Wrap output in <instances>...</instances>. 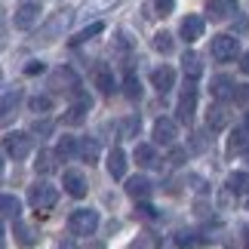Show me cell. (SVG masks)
I'll return each mask as SVG.
<instances>
[{
    "instance_id": "obj_1",
    "label": "cell",
    "mask_w": 249,
    "mask_h": 249,
    "mask_svg": "<svg viewBox=\"0 0 249 249\" xmlns=\"http://www.w3.org/2000/svg\"><path fill=\"white\" fill-rule=\"evenodd\" d=\"M28 203H31V209L40 218H46L50 209L59 203V188H53L50 181H37V185L28 188Z\"/></svg>"
},
{
    "instance_id": "obj_2",
    "label": "cell",
    "mask_w": 249,
    "mask_h": 249,
    "mask_svg": "<svg viewBox=\"0 0 249 249\" xmlns=\"http://www.w3.org/2000/svg\"><path fill=\"white\" fill-rule=\"evenodd\" d=\"M99 228V213L95 209H74L68 218V231L74 237H92Z\"/></svg>"
},
{
    "instance_id": "obj_3",
    "label": "cell",
    "mask_w": 249,
    "mask_h": 249,
    "mask_svg": "<svg viewBox=\"0 0 249 249\" xmlns=\"http://www.w3.org/2000/svg\"><path fill=\"white\" fill-rule=\"evenodd\" d=\"M71 9H59L50 22H46L43 28H40V34H37V43H53V40H59V37L65 34V28L71 25Z\"/></svg>"
},
{
    "instance_id": "obj_4",
    "label": "cell",
    "mask_w": 249,
    "mask_h": 249,
    "mask_svg": "<svg viewBox=\"0 0 249 249\" xmlns=\"http://www.w3.org/2000/svg\"><path fill=\"white\" fill-rule=\"evenodd\" d=\"M40 22V3L37 0H22L13 16V25L18 28V31H31V28Z\"/></svg>"
},
{
    "instance_id": "obj_5",
    "label": "cell",
    "mask_w": 249,
    "mask_h": 249,
    "mask_svg": "<svg viewBox=\"0 0 249 249\" xmlns=\"http://www.w3.org/2000/svg\"><path fill=\"white\" fill-rule=\"evenodd\" d=\"M3 151L13 160H25L31 154V136H28V132H6L3 136Z\"/></svg>"
},
{
    "instance_id": "obj_6",
    "label": "cell",
    "mask_w": 249,
    "mask_h": 249,
    "mask_svg": "<svg viewBox=\"0 0 249 249\" xmlns=\"http://www.w3.org/2000/svg\"><path fill=\"white\" fill-rule=\"evenodd\" d=\"M50 89L77 95V92H80V80H77V74H74L71 68H55L53 77H50Z\"/></svg>"
},
{
    "instance_id": "obj_7",
    "label": "cell",
    "mask_w": 249,
    "mask_h": 249,
    "mask_svg": "<svg viewBox=\"0 0 249 249\" xmlns=\"http://www.w3.org/2000/svg\"><path fill=\"white\" fill-rule=\"evenodd\" d=\"M237 53H240V43H237V37H231V34H218V37H213V59H218V62H231V59H237Z\"/></svg>"
},
{
    "instance_id": "obj_8",
    "label": "cell",
    "mask_w": 249,
    "mask_h": 249,
    "mask_svg": "<svg viewBox=\"0 0 249 249\" xmlns=\"http://www.w3.org/2000/svg\"><path fill=\"white\" fill-rule=\"evenodd\" d=\"M151 136H154L157 145H172L178 136V123L172 117H157L154 120V129H151Z\"/></svg>"
},
{
    "instance_id": "obj_9",
    "label": "cell",
    "mask_w": 249,
    "mask_h": 249,
    "mask_svg": "<svg viewBox=\"0 0 249 249\" xmlns=\"http://www.w3.org/2000/svg\"><path fill=\"white\" fill-rule=\"evenodd\" d=\"M194 111H197V89H194V83H188L181 99H178V108H176L178 123H191L194 120Z\"/></svg>"
},
{
    "instance_id": "obj_10",
    "label": "cell",
    "mask_w": 249,
    "mask_h": 249,
    "mask_svg": "<svg viewBox=\"0 0 249 249\" xmlns=\"http://www.w3.org/2000/svg\"><path fill=\"white\" fill-rule=\"evenodd\" d=\"M206 31V22H203V16H185L181 18V25H178V34H181V40H188V43H194L200 40Z\"/></svg>"
},
{
    "instance_id": "obj_11",
    "label": "cell",
    "mask_w": 249,
    "mask_h": 249,
    "mask_svg": "<svg viewBox=\"0 0 249 249\" xmlns=\"http://www.w3.org/2000/svg\"><path fill=\"white\" fill-rule=\"evenodd\" d=\"M18 102H22V92L18 89H6L0 95V126H6V123L16 117V105Z\"/></svg>"
},
{
    "instance_id": "obj_12",
    "label": "cell",
    "mask_w": 249,
    "mask_h": 249,
    "mask_svg": "<svg viewBox=\"0 0 249 249\" xmlns=\"http://www.w3.org/2000/svg\"><path fill=\"white\" fill-rule=\"evenodd\" d=\"M206 123H209V129H213V132L225 129L228 123H231V111H228V105H225V102H218V105H209Z\"/></svg>"
},
{
    "instance_id": "obj_13",
    "label": "cell",
    "mask_w": 249,
    "mask_h": 249,
    "mask_svg": "<svg viewBox=\"0 0 249 249\" xmlns=\"http://www.w3.org/2000/svg\"><path fill=\"white\" fill-rule=\"evenodd\" d=\"M62 185H65V191H68L71 197H86V176L83 172H77V169H68L65 172V178H62Z\"/></svg>"
},
{
    "instance_id": "obj_14",
    "label": "cell",
    "mask_w": 249,
    "mask_h": 249,
    "mask_svg": "<svg viewBox=\"0 0 249 249\" xmlns=\"http://www.w3.org/2000/svg\"><path fill=\"white\" fill-rule=\"evenodd\" d=\"M151 83H154L157 92H169L172 83H176V71H172L169 65H160V68L151 71Z\"/></svg>"
},
{
    "instance_id": "obj_15",
    "label": "cell",
    "mask_w": 249,
    "mask_h": 249,
    "mask_svg": "<svg viewBox=\"0 0 249 249\" xmlns=\"http://www.w3.org/2000/svg\"><path fill=\"white\" fill-rule=\"evenodd\" d=\"M181 68H185V77L194 83L200 74H203V59H200V53H194V50H188L185 55H181Z\"/></svg>"
},
{
    "instance_id": "obj_16",
    "label": "cell",
    "mask_w": 249,
    "mask_h": 249,
    "mask_svg": "<svg viewBox=\"0 0 249 249\" xmlns=\"http://www.w3.org/2000/svg\"><path fill=\"white\" fill-rule=\"evenodd\" d=\"M89 108H92V102L83 95L77 105H71V108L65 111V123H68V126H80V123L86 120V114H89Z\"/></svg>"
},
{
    "instance_id": "obj_17",
    "label": "cell",
    "mask_w": 249,
    "mask_h": 249,
    "mask_svg": "<svg viewBox=\"0 0 249 249\" xmlns=\"http://www.w3.org/2000/svg\"><path fill=\"white\" fill-rule=\"evenodd\" d=\"M117 3H120V0H86V3L80 6V13H77V16L86 22L89 16H102V13H108V9H114Z\"/></svg>"
},
{
    "instance_id": "obj_18",
    "label": "cell",
    "mask_w": 249,
    "mask_h": 249,
    "mask_svg": "<svg viewBox=\"0 0 249 249\" xmlns=\"http://www.w3.org/2000/svg\"><path fill=\"white\" fill-rule=\"evenodd\" d=\"M126 194H129L132 200H148V197H151V178H145V176L129 178V181H126Z\"/></svg>"
},
{
    "instance_id": "obj_19",
    "label": "cell",
    "mask_w": 249,
    "mask_h": 249,
    "mask_svg": "<svg viewBox=\"0 0 249 249\" xmlns=\"http://www.w3.org/2000/svg\"><path fill=\"white\" fill-rule=\"evenodd\" d=\"M206 13H209V18H228L237 13V0H209Z\"/></svg>"
},
{
    "instance_id": "obj_20",
    "label": "cell",
    "mask_w": 249,
    "mask_h": 249,
    "mask_svg": "<svg viewBox=\"0 0 249 249\" xmlns=\"http://www.w3.org/2000/svg\"><path fill=\"white\" fill-rule=\"evenodd\" d=\"M108 172H111V178H123V176H126V154H123V148H111Z\"/></svg>"
},
{
    "instance_id": "obj_21",
    "label": "cell",
    "mask_w": 249,
    "mask_h": 249,
    "mask_svg": "<svg viewBox=\"0 0 249 249\" xmlns=\"http://www.w3.org/2000/svg\"><path fill=\"white\" fill-rule=\"evenodd\" d=\"M249 148V126H237L231 132V142H228V154H243Z\"/></svg>"
},
{
    "instance_id": "obj_22",
    "label": "cell",
    "mask_w": 249,
    "mask_h": 249,
    "mask_svg": "<svg viewBox=\"0 0 249 249\" xmlns=\"http://www.w3.org/2000/svg\"><path fill=\"white\" fill-rule=\"evenodd\" d=\"M92 80H95V86H99L105 95H111L114 89H117V86H114V74H111L108 65H99V68H95V74H92Z\"/></svg>"
},
{
    "instance_id": "obj_23",
    "label": "cell",
    "mask_w": 249,
    "mask_h": 249,
    "mask_svg": "<svg viewBox=\"0 0 249 249\" xmlns=\"http://www.w3.org/2000/svg\"><path fill=\"white\" fill-rule=\"evenodd\" d=\"M213 95H215L218 102L234 99V80H231V77H215V80H213Z\"/></svg>"
},
{
    "instance_id": "obj_24",
    "label": "cell",
    "mask_w": 249,
    "mask_h": 249,
    "mask_svg": "<svg viewBox=\"0 0 249 249\" xmlns=\"http://www.w3.org/2000/svg\"><path fill=\"white\" fill-rule=\"evenodd\" d=\"M77 154L86 163H95V160H99V142L95 139H77Z\"/></svg>"
},
{
    "instance_id": "obj_25",
    "label": "cell",
    "mask_w": 249,
    "mask_h": 249,
    "mask_svg": "<svg viewBox=\"0 0 249 249\" xmlns=\"http://www.w3.org/2000/svg\"><path fill=\"white\" fill-rule=\"evenodd\" d=\"M22 213V203H18V197L13 194H0V215L3 218H18Z\"/></svg>"
},
{
    "instance_id": "obj_26",
    "label": "cell",
    "mask_w": 249,
    "mask_h": 249,
    "mask_svg": "<svg viewBox=\"0 0 249 249\" xmlns=\"http://www.w3.org/2000/svg\"><path fill=\"white\" fill-rule=\"evenodd\" d=\"M13 234H16V240L22 243V246H34V243H37V231H34L31 225L18 222V218H16V228H13Z\"/></svg>"
},
{
    "instance_id": "obj_27",
    "label": "cell",
    "mask_w": 249,
    "mask_h": 249,
    "mask_svg": "<svg viewBox=\"0 0 249 249\" xmlns=\"http://www.w3.org/2000/svg\"><path fill=\"white\" fill-rule=\"evenodd\" d=\"M136 163L139 166H157V151H154V145H136Z\"/></svg>"
},
{
    "instance_id": "obj_28",
    "label": "cell",
    "mask_w": 249,
    "mask_h": 249,
    "mask_svg": "<svg viewBox=\"0 0 249 249\" xmlns=\"http://www.w3.org/2000/svg\"><path fill=\"white\" fill-rule=\"evenodd\" d=\"M228 188L234 194H249V172H231L228 176Z\"/></svg>"
},
{
    "instance_id": "obj_29",
    "label": "cell",
    "mask_w": 249,
    "mask_h": 249,
    "mask_svg": "<svg viewBox=\"0 0 249 249\" xmlns=\"http://www.w3.org/2000/svg\"><path fill=\"white\" fill-rule=\"evenodd\" d=\"M55 151H40V154H37V163H34V169L37 172H43V176H50V172L55 169Z\"/></svg>"
},
{
    "instance_id": "obj_30",
    "label": "cell",
    "mask_w": 249,
    "mask_h": 249,
    "mask_svg": "<svg viewBox=\"0 0 249 249\" xmlns=\"http://www.w3.org/2000/svg\"><path fill=\"white\" fill-rule=\"evenodd\" d=\"M206 148H209V132L206 129H197L194 136H191L188 151H191V154H200V151H206Z\"/></svg>"
},
{
    "instance_id": "obj_31",
    "label": "cell",
    "mask_w": 249,
    "mask_h": 249,
    "mask_svg": "<svg viewBox=\"0 0 249 249\" xmlns=\"http://www.w3.org/2000/svg\"><path fill=\"white\" fill-rule=\"evenodd\" d=\"M77 154V139H71V136H65V139H59V148H55V157H74Z\"/></svg>"
},
{
    "instance_id": "obj_32",
    "label": "cell",
    "mask_w": 249,
    "mask_h": 249,
    "mask_svg": "<svg viewBox=\"0 0 249 249\" xmlns=\"http://www.w3.org/2000/svg\"><path fill=\"white\" fill-rule=\"evenodd\" d=\"M123 92H126V99H139L142 95V80L136 74H126V80H123Z\"/></svg>"
},
{
    "instance_id": "obj_33",
    "label": "cell",
    "mask_w": 249,
    "mask_h": 249,
    "mask_svg": "<svg viewBox=\"0 0 249 249\" xmlns=\"http://www.w3.org/2000/svg\"><path fill=\"white\" fill-rule=\"evenodd\" d=\"M172 34H166V31H160V34H154V50L157 53H163V55H169L172 53Z\"/></svg>"
},
{
    "instance_id": "obj_34",
    "label": "cell",
    "mask_w": 249,
    "mask_h": 249,
    "mask_svg": "<svg viewBox=\"0 0 249 249\" xmlns=\"http://www.w3.org/2000/svg\"><path fill=\"white\" fill-rule=\"evenodd\" d=\"M28 108H31L34 114H46L53 108V99H50V95H34V99L28 102Z\"/></svg>"
},
{
    "instance_id": "obj_35",
    "label": "cell",
    "mask_w": 249,
    "mask_h": 249,
    "mask_svg": "<svg viewBox=\"0 0 249 249\" xmlns=\"http://www.w3.org/2000/svg\"><path fill=\"white\" fill-rule=\"evenodd\" d=\"M102 28H105L102 22H92L89 28H83L80 34H74V40H71V43H83V40H89V37H95V34H102Z\"/></svg>"
},
{
    "instance_id": "obj_36",
    "label": "cell",
    "mask_w": 249,
    "mask_h": 249,
    "mask_svg": "<svg viewBox=\"0 0 249 249\" xmlns=\"http://www.w3.org/2000/svg\"><path fill=\"white\" fill-rule=\"evenodd\" d=\"M139 126H142V120H139V117H126V120L120 123V132H123V139H132V136L139 132Z\"/></svg>"
},
{
    "instance_id": "obj_37",
    "label": "cell",
    "mask_w": 249,
    "mask_h": 249,
    "mask_svg": "<svg viewBox=\"0 0 249 249\" xmlns=\"http://www.w3.org/2000/svg\"><path fill=\"white\" fill-rule=\"evenodd\" d=\"M151 6H154L157 16H169L176 9V0H151Z\"/></svg>"
},
{
    "instance_id": "obj_38",
    "label": "cell",
    "mask_w": 249,
    "mask_h": 249,
    "mask_svg": "<svg viewBox=\"0 0 249 249\" xmlns=\"http://www.w3.org/2000/svg\"><path fill=\"white\" fill-rule=\"evenodd\" d=\"M154 213H157V209H154V206H148L145 200H142V203L136 206V218H154Z\"/></svg>"
},
{
    "instance_id": "obj_39",
    "label": "cell",
    "mask_w": 249,
    "mask_h": 249,
    "mask_svg": "<svg viewBox=\"0 0 249 249\" xmlns=\"http://www.w3.org/2000/svg\"><path fill=\"white\" fill-rule=\"evenodd\" d=\"M234 99L237 102H249V86H234Z\"/></svg>"
},
{
    "instance_id": "obj_40",
    "label": "cell",
    "mask_w": 249,
    "mask_h": 249,
    "mask_svg": "<svg viewBox=\"0 0 249 249\" xmlns=\"http://www.w3.org/2000/svg\"><path fill=\"white\" fill-rule=\"evenodd\" d=\"M25 74H43V62H28L25 65Z\"/></svg>"
},
{
    "instance_id": "obj_41",
    "label": "cell",
    "mask_w": 249,
    "mask_h": 249,
    "mask_svg": "<svg viewBox=\"0 0 249 249\" xmlns=\"http://www.w3.org/2000/svg\"><path fill=\"white\" fill-rule=\"evenodd\" d=\"M34 132H37V136H50V132H53V123H34Z\"/></svg>"
},
{
    "instance_id": "obj_42",
    "label": "cell",
    "mask_w": 249,
    "mask_h": 249,
    "mask_svg": "<svg viewBox=\"0 0 249 249\" xmlns=\"http://www.w3.org/2000/svg\"><path fill=\"white\" fill-rule=\"evenodd\" d=\"M240 68H243V74H249V50L243 53V59H240Z\"/></svg>"
},
{
    "instance_id": "obj_43",
    "label": "cell",
    "mask_w": 249,
    "mask_h": 249,
    "mask_svg": "<svg viewBox=\"0 0 249 249\" xmlns=\"http://www.w3.org/2000/svg\"><path fill=\"white\" fill-rule=\"evenodd\" d=\"M3 22H6V13L0 9V34H3Z\"/></svg>"
},
{
    "instance_id": "obj_44",
    "label": "cell",
    "mask_w": 249,
    "mask_h": 249,
    "mask_svg": "<svg viewBox=\"0 0 249 249\" xmlns=\"http://www.w3.org/2000/svg\"><path fill=\"white\" fill-rule=\"evenodd\" d=\"M89 249H105V246H102V243H92V246H89Z\"/></svg>"
},
{
    "instance_id": "obj_45",
    "label": "cell",
    "mask_w": 249,
    "mask_h": 249,
    "mask_svg": "<svg viewBox=\"0 0 249 249\" xmlns=\"http://www.w3.org/2000/svg\"><path fill=\"white\" fill-rule=\"evenodd\" d=\"M243 157H246V163H249V148H246V151H243Z\"/></svg>"
},
{
    "instance_id": "obj_46",
    "label": "cell",
    "mask_w": 249,
    "mask_h": 249,
    "mask_svg": "<svg viewBox=\"0 0 249 249\" xmlns=\"http://www.w3.org/2000/svg\"><path fill=\"white\" fill-rule=\"evenodd\" d=\"M0 172H3V160H0Z\"/></svg>"
},
{
    "instance_id": "obj_47",
    "label": "cell",
    "mask_w": 249,
    "mask_h": 249,
    "mask_svg": "<svg viewBox=\"0 0 249 249\" xmlns=\"http://www.w3.org/2000/svg\"><path fill=\"white\" fill-rule=\"evenodd\" d=\"M246 246H249V237H246Z\"/></svg>"
},
{
    "instance_id": "obj_48",
    "label": "cell",
    "mask_w": 249,
    "mask_h": 249,
    "mask_svg": "<svg viewBox=\"0 0 249 249\" xmlns=\"http://www.w3.org/2000/svg\"><path fill=\"white\" fill-rule=\"evenodd\" d=\"M246 209H249V200H246Z\"/></svg>"
},
{
    "instance_id": "obj_49",
    "label": "cell",
    "mask_w": 249,
    "mask_h": 249,
    "mask_svg": "<svg viewBox=\"0 0 249 249\" xmlns=\"http://www.w3.org/2000/svg\"><path fill=\"white\" fill-rule=\"evenodd\" d=\"M0 237H3V231H0Z\"/></svg>"
}]
</instances>
